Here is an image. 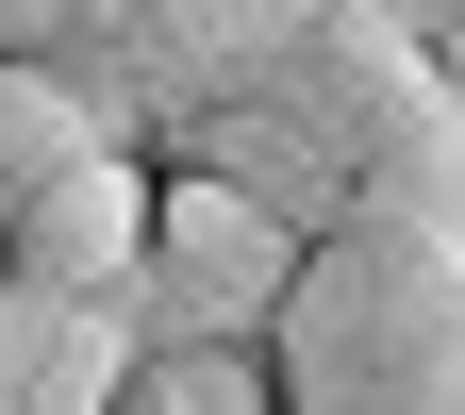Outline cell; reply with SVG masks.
Instances as JSON below:
<instances>
[{
    "label": "cell",
    "instance_id": "obj_1",
    "mask_svg": "<svg viewBox=\"0 0 465 415\" xmlns=\"http://www.w3.org/2000/svg\"><path fill=\"white\" fill-rule=\"evenodd\" d=\"M282 415H465V250L432 232H332L266 332Z\"/></svg>",
    "mask_w": 465,
    "mask_h": 415
},
{
    "label": "cell",
    "instance_id": "obj_2",
    "mask_svg": "<svg viewBox=\"0 0 465 415\" xmlns=\"http://www.w3.org/2000/svg\"><path fill=\"white\" fill-rule=\"evenodd\" d=\"M300 300V232L250 216L200 166H150V250H134V349H266Z\"/></svg>",
    "mask_w": 465,
    "mask_h": 415
},
{
    "label": "cell",
    "instance_id": "obj_3",
    "mask_svg": "<svg viewBox=\"0 0 465 415\" xmlns=\"http://www.w3.org/2000/svg\"><path fill=\"white\" fill-rule=\"evenodd\" d=\"M316 34V0H116V84H134V116H150V150L183 133V116H216V100H250L282 50Z\"/></svg>",
    "mask_w": 465,
    "mask_h": 415
},
{
    "label": "cell",
    "instance_id": "obj_4",
    "mask_svg": "<svg viewBox=\"0 0 465 415\" xmlns=\"http://www.w3.org/2000/svg\"><path fill=\"white\" fill-rule=\"evenodd\" d=\"M134 250H150V150H100L67 183L0 200V282L17 300H134Z\"/></svg>",
    "mask_w": 465,
    "mask_h": 415
},
{
    "label": "cell",
    "instance_id": "obj_5",
    "mask_svg": "<svg viewBox=\"0 0 465 415\" xmlns=\"http://www.w3.org/2000/svg\"><path fill=\"white\" fill-rule=\"evenodd\" d=\"M134 366H150V349H134V300H67L50 349H34V382H17V415H116Z\"/></svg>",
    "mask_w": 465,
    "mask_h": 415
},
{
    "label": "cell",
    "instance_id": "obj_6",
    "mask_svg": "<svg viewBox=\"0 0 465 415\" xmlns=\"http://www.w3.org/2000/svg\"><path fill=\"white\" fill-rule=\"evenodd\" d=\"M116 0H0V50H100Z\"/></svg>",
    "mask_w": 465,
    "mask_h": 415
},
{
    "label": "cell",
    "instance_id": "obj_7",
    "mask_svg": "<svg viewBox=\"0 0 465 415\" xmlns=\"http://www.w3.org/2000/svg\"><path fill=\"white\" fill-rule=\"evenodd\" d=\"M50 316H67V300H17V282H0V415H17V382H34V349H50Z\"/></svg>",
    "mask_w": 465,
    "mask_h": 415
},
{
    "label": "cell",
    "instance_id": "obj_8",
    "mask_svg": "<svg viewBox=\"0 0 465 415\" xmlns=\"http://www.w3.org/2000/svg\"><path fill=\"white\" fill-rule=\"evenodd\" d=\"M399 17H416V50H432V84L465 100V0H399Z\"/></svg>",
    "mask_w": 465,
    "mask_h": 415
}]
</instances>
